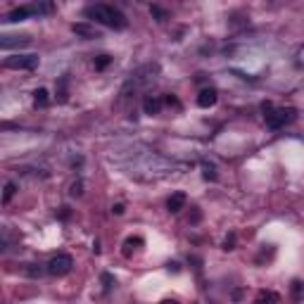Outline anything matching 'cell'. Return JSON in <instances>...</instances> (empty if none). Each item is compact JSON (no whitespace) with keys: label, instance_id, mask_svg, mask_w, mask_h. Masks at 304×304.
<instances>
[{"label":"cell","instance_id":"cell-1","mask_svg":"<svg viewBox=\"0 0 304 304\" xmlns=\"http://www.w3.org/2000/svg\"><path fill=\"white\" fill-rule=\"evenodd\" d=\"M88 19H95L98 24L102 26H109V29H117V31H124L126 26H129V19H126V14L121 10H117L114 5H88L86 10H83Z\"/></svg>","mask_w":304,"mask_h":304},{"label":"cell","instance_id":"cell-2","mask_svg":"<svg viewBox=\"0 0 304 304\" xmlns=\"http://www.w3.org/2000/svg\"><path fill=\"white\" fill-rule=\"evenodd\" d=\"M266 119V126L273 131L283 129V126H288V124H293L295 119H297V109L295 107H276L269 114V117H264Z\"/></svg>","mask_w":304,"mask_h":304},{"label":"cell","instance_id":"cell-3","mask_svg":"<svg viewBox=\"0 0 304 304\" xmlns=\"http://www.w3.org/2000/svg\"><path fill=\"white\" fill-rule=\"evenodd\" d=\"M38 65H41L38 55H12V57H5L2 62L5 69H17V72H33Z\"/></svg>","mask_w":304,"mask_h":304},{"label":"cell","instance_id":"cell-4","mask_svg":"<svg viewBox=\"0 0 304 304\" xmlns=\"http://www.w3.org/2000/svg\"><path fill=\"white\" fill-rule=\"evenodd\" d=\"M45 269H48L50 276H57V278H60V276H67V273L74 269V259H72L69 254L62 252V254H55L53 259L45 264Z\"/></svg>","mask_w":304,"mask_h":304},{"label":"cell","instance_id":"cell-5","mask_svg":"<svg viewBox=\"0 0 304 304\" xmlns=\"http://www.w3.org/2000/svg\"><path fill=\"white\" fill-rule=\"evenodd\" d=\"M72 31L76 36H81V38H86V41H93V38H100V31L95 26H90L88 22H78V24H72Z\"/></svg>","mask_w":304,"mask_h":304},{"label":"cell","instance_id":"cell-6","mask_svg":"<svg viewBox=\"0 0 304 304\" xmlns=\"http://www.w3.org/2000/svg\"><path fill=\"white\" fill-rule=\"evenodd\" d=\"M217 100H219L217 88H202V90H200V95H197V105L207 109V107H214V105H217Z\"/></svg>","mask_w":304,"mask_h":304},{"label":"cell","instance_id":"cell-7","mask_svg":"<svg viewBox=\"0 0 304 304\" xmlns=\"http://www.w3.org/2000/svg\"><path fill=\"white\" fill-rule=\"evenodd\" d=\"M162 105H164V100L157 98V95H145V100H143V109H145V114H150V117L159 114V112H162Z\"/></svg>","mask_w":304,"mask_h":304},{"label":"cell","instance_id":"cell-8","mask_svg":"<svg viewBox=\"0 0 304 304\" xmlns=\"http://www.w3.org/2000/svg\"><path fill=\"white\" fill-rule=\"evenodd\" d=\"M31 43V36H2V41H0V48L2 50H10L14 45H29Z\"/></svg>","mask_w":304,"mask_h":304},{"label":"cell","instance_id":"cell-9","mask_svg":"<svg viewBox=\"0 0 304 304\" xmlns=\"http://www.w3.org/2000/svg\"><path fill=\"white\" fill-rule=\"evenodd\" d=\"M185 202H188L185 193H174V195L166 200V209H169L171 214H178L181 209H185Z\"/></svg>","mask_w":304,"mask_h":304},{"label":"cell","instance_id":"cell-10","mask_svg":"<svg viewBox=\"0 0 304 304\" xmlns=\"http://www.w3.org/2000/svg\"><path fill=\"white\" fill-rule=\"evenodd\" d=\"M29 14H33V7L31 5H22V7H14V10L7 14V22H22L26 19Z\"/></svg>","mask_w":304,"mask_h":304},{"label":"cell","instance_id":"cell-11","mask_svg":"<svg viewBox=\"0 0 304 304\" xmlns=\"http://www.w3.org/2000/svg\"><path fill=\"white\" fill-rule=\"evenodd\" d=\"M143 242H145V240H143L141 235H136V238H129L126 242H124V257H133V252L141 250Z\"/></svg>","mask_w":304,"mask_h":304},{"label":"cell","instance_id":"cell-12","mask_svg":"<svg viewBox=\"0 0 304 304\" xmlns=\"http://www.w3.org/2000/svg\"><path fill=\"white\" fill-rule=\"evenodd\" d=\"M22 273L29 278H41L43 273H48V269H41V264H22Z\"/></svg>","mask_w":304,"mask_h":304},{"label":"cell","instance_id":"cell-13","mask_svg":"<svg viewBox=\"0 0 304 304\" xmlns=\"http://www.w3.org/2000/svg\"><path fill=\"white\" fill-rule=\"evenodd\" d=\"M33 105H36V107H48V105H50V93H48L45 88H38V90L33 93Z\"/></svg>","mask_w":304,"mask_h":304},{"label":"cell","instance_id":"cell-14","mask_svg":"<svg viewBox=\"0 0 304 304\" xmlns=\"http://www.w3.org/2000/svg\"><path fill=\"white\" fill-rule=\"evenodd\" d=\"M276 302H278V295L266 293V290H261V293L257 295V300H254V304H276Z\"/></svg>","mask_w":304,"mask_h":304},{"label":"cell","instance_id":"cell-15","mask_svg":"<svg viewBox=\"0 0 304 304\" xmlns=\"http://www.w3.org/2000/svg\"><path fill=\"white\" fill-rule=\"evenodd\" d=\"M202 176H205L207 181H217L219 174H217V166L209 162H202Z\"/></svg>","mask_w":304,"mask_h":304},{"label":"cell","instance_id":"cell-16","mask_svg":"<svg viewBox=\"0 0 304 304\" xmlns=\"http://www.w3.org/2000/svg\"><path fill=\"white\" fill-rule=\"evenodd\" d=\"M150 12H152V17H154V19H157L159 24H164L166 19H169V12L164 10V7H159V5H152Z\"/></svg>","mask_w":304,"mask_h":304},{"label":"cell","instance_id":"cell-17","mask_svg":"<svg viewBox=\"0 0 304 304\" xmlns=\"http://www.w3.org/2000/svg\"><path fill=\"white\" fill-rule=\"evenodd\" d=\"M14 193H17V183H14V181H7V183H5V190H2V202L7 205L12 197H14Z\"/></svg>","mask_w":304,"mask_h":304},{"label":"cell","instance_id":"cell-18","mask_svg":"<svg viewBox=\"0 0 304 304\" xmlns=\"http://www.w3.org/2000/svg\"><path fill=\"white\" fill-rule=\"evenodd\" d=\"M33 7V14H50L55 10L53 2H38V5H31Z\"/></svg>","mask_w":304,"mask_h":304},{"label":"cell","instance_id":"cell-19","mask_svg":"<svg viewBox=\"0 0 304 304\" xmlns=\"http://www.w3.org/2000/svg\"><path fill=\"white\" fill-rule=\"evenodd\" d=\"M109 62H112V57H109V55H98V60H95V69L100 72V69H105Z\"/></svg>","mask_w":304,"mask_h":304},{"label":"cell","instance_id":"cell-20","mask_svg":"<svg viewBox=\"0 0 304 304\" xmlns=\"http://www.w3.org/2000/svg\"><path fill=\"white\" fill-rule=\"evenodd\" d=\"M100 281H102V285H105V290H112V285H114V276H112V273H102V276H100Z\"/></svg>","mask_w":304,"mask_h":304},{"label":"cell","instance_id":"cell-21","mask_svg":"<svg viewBox=\"0 0 304 304\" xmlns=\"http://www.w3.org/2000/svg\"><path fill=\"white\" fill-rule=\"evenodd\" d=\"M57 95H60V102H67V78L60 81V90H57Z\"/></svg>","mask_w":304,"mask_h":304},{"label":"cell","instance_id":"cell-22","mask_svg":"<svg viewBox=\"0 0 304 304\" xmlns=\"http://www.w3.org/2000/svg\"><path fill=\"white\" fill-rule=\"evenodd\" d=\"M69 193H72L74 197H78L81 193H83V183H81V181H76V183H72V190H69Z\"/></svg>","mask_w":304,"mask_h":304},{"label":"cell","instance_id":"cell-23","mask_svg":"<svg viewBox=\"0 0 304 304\" xmlns=\"http://www.w3.org/2000/svg\"><path fill=\"white\" fill-rule=\"evenodd\" d=\"M164 105H169V107H176V109H181V102L174 98V95H166L164 98Z\"/></svg>","mask_w":304,"mask_h":304},{"label":"cell","instance_id":"cell-24","mask_svg":"<svg viewBox=\"0 0 304 304\" xmlns=\"http://www.w3.org/2000/svg\"><path fill=\"white\" fill-rule=\"evenodd\" d=\"M233 245H235V235H228L224 240V250H233Z\"/></svg>","mask_w":304,"mask_h":304},{"label":"cell","instance_id":"cell-25","mask_svg":"<svg viewBox=\"0 0 304 304\" xmlns=\"http://www.w3.org/2000/svg\"><path fill=\"white\" fill-rule=\"evenodd\" d=\"M200 219H202V212H200L197 207H193V217H190V224H197Z\"/></svg>","mask_w":304,"mask_h":304},{"label":"cell","instance_id":"cell-26","mask_svg":"<svg viewBox=\"0 0 304 304\" xmlns=\"http://www.w3.org/2000/svg\"><path fill=\"white\" fill-rule=\"evenodd\" d=\"M166 269H169V271H174V273H178L181 271V264H178V261H169V264H166Z\"/></svg>","mask_w":304,"mask_h":304},{"label":"cell","instance_id":"cell-27","mask_svg":"<svg viewBox=\"0 0 304 304\" xmlns=\"http://www.w3.org/2000/svg\"><path fill=\"white\" fill-rule=\"evenodd\" d=\"M293 293H295V295L302 293V283H300V281H295V283H293Z\"/></svg>","mask_w":304,"mask_h":304},{"label":"cell","instance_id":"cell-28","mask_svg":"<svg viewBox=\"0 0 304 304\" xmlns=\"http://www.w3.org/2000/svg\"><path fill=\"white\" fill-rule=\"evenodd\" d=\"M112 212H114V214H124V205H121V202L119 205H114L112 207Z\"/></svg>","mask_w":304,"mask_h":304},{"label":"cell","instance_id":"cell-29","mask_svg":"<svg viewBox=\"0 0 304 304\" xmlns=\"http://www.w3.org/2000/svg\"><path fill=\"white\" fill-rule=\"evenodd\" d=\"M93 252H95V254H100V242H98V240L93 242Z\"/></svg>","mask_w":304,"mask_h":304},{"label":"cell","instance_id":"cell-30","mask_svg":"<svg viewBox=\"0 0 304 304\" xmlns=\"http://www.w3.org/2000/svg\"><path fill=\"white\" fill-rule=\"evenodd\" d=\"M162 304H178V302H176V300H164Z\"/></svg>","mask_w":304,"mask_h":304}]
</instances>
